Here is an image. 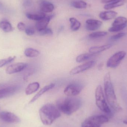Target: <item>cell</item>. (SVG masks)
I'll use <instances>...</instances> for the list:
<instances>
[{
    "label": "cell",
    "mask_w": 127,
    "mask_h": 127,
    "mask_svg": "<svg viewBox=\"0 0 127 127\" xmlns=\"http://www.w3.org/2000/svg\"><path fill=\"white\" fill-rule=\"evenodd\" d=\"M0 28L6 32H11L13 30L11 24L6 21H2L0 22Z\"/></svg>",
    "instance_id": "obj_22"
},
{
    "label": "cell",
    "mask_w": 127,
    "mask_h": 127,
    "mask_svg": "<svg viewBox=\"0 0 127 127\" xmlns=\"http://www.w3.org/2000/svg\"><path fill=\"white\" fill-rule=\"evenodd\" d=\"M55 86V85L54 84L52 83L44 87L31 100L30 102V103H32L35 102L37 99H38L42 95H43L44 93L54 88Z\"/></svg>",
    "instance_id": "obj_16"
},
{
    "label": "cell",
    "mask_w": 127,
    "mask_h": 127,
    "mask_svg": "<svg viewBox=\"0 0 127 127\" xmlns=\"http://www.w3.org/2000/svg\"><path fill=\"white\" fill-rule=\"evenodd\" d=\"M104 87L105 97L109 105L114 111L118 112L121 111L122 108L118 102L109 72H107L104 75Z\"/></svg>",
    "instance_id": "obj_1"
},
{
    "label": "cell",
    "mask_w": 127,
    "mask_h": 127,
    "mask_svg": "<svg viewBox=\"0 0 127 127\" xmlns=\"http://www.w3.org/2000/svg\"><path fill=\"white\" fill-rule=\"evenodd\" d=\"M119 0H113V1L112 2H113V1H119Z\"/></svg>",
    "instance_id": "obj_34"
},
{
    "label": "cell",
    "mask_w": 127,
    "mask_h": 127,
    "mask_svg": "<svg viewBox=\"0 0 127 127\" xmlns=\"http://www.w3.org/2000/svg\"><path fill=\"white\" fill-rule=\"evenodd\" d=\"M53 16V15L46 16L41 20L37 21L35 25L37 31L39 32L47 28L50 20Z\"/></svg>",
    "instance_id": "obj_14"
},
{
    "label": "cell",
    "mask_w": 127,
    "mask_h": 127,
    "mask_svg": "<svg viewBox=\"0 0 127 127\" xmlns=\"http://www.w3.org/2000/svg\"><path fill=\"white\" fill-rule=\"evenodd\" d=\"M16 57H10L6 59H3L0 60V68L3 67L4 66L11 63L15 59Z\"/></svg>",
    "instance_id": "obj_28"
},
{
    "label": "cell",
    "mask_w": 127,
    "mask_h": 127,
    "mask_svg": "<svg viewBox=\"0 0 127 127\" xmlns=\"http://www.w3.org/2000/svg\"><path fill=\"white\" fill-rule=\"evenodd\" d=\"M95 54H93L90 53H85L80 54L76 57V62L78 63L83 62L90 59L95 56Z\"/></svg>",
    "instance_id": "obj_25"
},
{
    "label": "cell",
    "mask_w": 127,
    "mask_h": 127,
    "mask_svg": "<svg viewBox=\"0 0 127 127\" xmlns=\"http://www.w3.org/2000/svg\"><path fill=\"white\" fill-rule=\"evenodd\" d=\"M40 85L38 82L31 83L28 85L25 89V93L27 95L35 92L39 89Z\"/></svg>",
    "instance_id": "obj_19"
},
{
    "label": "cell",
    "mask_w": 127,
    "mask_h": 127,
    "mask_svg": "<svg viewBox=\"0 0 127 127\" xmlns=\"http://www.w3.org/2000/svg\"><path fill=\"white\" fill-rule=\"evenodd\" d=\"M17 27L20 31H25L26 29L25 25L22 22H20L18 24Z\"/></svg>",
    "instance_id": "obj_32"
},
{
    "label": "cell",
    "mask_w": 127,
    "mask_h": 127,
    "mask_svg": "<svg viewBox=\"0 0 127 127\" xmlns=\"http://www.w3.org/2000/svg\"><path fill=\"white\" fill-rule=\"evenodd\" d=\"M26 16L27 18L29 19L37 21L41 20L46 16L45 13L42 12L38 14L27 13H26Z\"/></svg>",
    "instance_id": "obj_20"
},
{
    "label": "cell",
    "mask_w": 127,
    "mask_h": 127,
    "mask_svg": "<svg viewBox=\"0 0 127 127\" xmlns=\"http://www.w3.org/2000/svg\"><path fill=\"white\" fill-rule=\"evenodd\" d=\"M18 89L16 86H8L0 90V99L9 97L13 95Z\"/></svg>",
    "instance_id": "obj_12"
},
{
    "label": "cell",
    "mask_w": 127,
    "mask_h": 127,
    "mask_svg": "<svg viewBox=\"0 0 127 127\" xmlns=\"http://www.w3.org/2000/svg\"><path fill=\"white\" fill-rule=\"evenodd\" d=\"M25 33L29 36H32L35 33V30L32 28L28 27L26 28L25 30Z\"/></svg>",
    "instance_id": "obj_31"
},
{
    "label": "cell",
    "mask_w": 127,
    "mask_h": 127,
    "mask_svg": "<svg viewBox=\"0 0 127 127\" xmlns=\"http://www.w3.org/2000/svg\"><path fill=\"white\" fill-rule=\"evenodd\" d=\"M112 47L111 44L105 45L100 46H95L92 47L90 48L89 51L90 53L96 54L103 51L109 50Z\"/></svg>",
    "instance_id": "obj_17"
},
{
    "label": "cell",
    "mask_w": 127,
    "mask_h": 127,
    "mask_svg": "<svg viewBox=\"0 0 127 127\" xmlns=\"http://www.w3.org/2000/svg\"><path fill=\"white\" fill-rule=\"evenodd\" d=\"M25 55L27 57H35L40 55V52L35 49L32 48H27L24 51Z\"/></svg>",
    "instance_id": "obj_23"
},
{
    "label": "cell",
    "mask_w": 127,
    "mask_h": 127,
    "mask_svg": "<svg viewBox=\"0 0 127 127\" xmlns=\"http://www.w3.org/2000/svg\"><path fill=\"white\" fill-rule=\"evenodd\" d=\"M40 8L42 12L45 13H48L53 11L54 9V6L51 2L43 0L40 2Z\"/></svg>",
    "instance_id": "obj_15"
},
{
    "label": "cell",
    "mask_w": 127,
    "mask_h": 127,
    "mask_svg": "<svg viewBox=\"0 0 127 127\" xmlns=\"http://www.w3.org/2000/svg\"><path fill=\"white\" fill-rule=\"evenodd\" d=\"M127 26V19L123 16H119L115 19L112 27L109 29L111 32H119L124 30Z\"/></svg>",
    "instance_id": "obj_7"
},
{
    "label": "cell",
    "mask_w": 127,
    "mask_h": 127,
    "mask_svg": "<svg viewBox=\"0 0 127 127\" xmlns=\"http://www.w3.org/2000/svg\"><path fill=\"white\" fill-rule=\"evenodd\" d=\"M69 21L71 24V29L72 31H77L80 29L81 24L77 19L74 18H71Z\"/></svg>",
    "instance_id": "obj_24"
},
{
    "label": "cell",
    "mask_w": 127,
    "mask_h": 127,
    "mask_svg": "<svg viewBox=\"0 0 127 127\" xmlns=\"http://www.w3.org/2000/svg\"><path fill=\"white\" fill-rule=\"evenodd\" d=\"M39 32L41 35H51L53 34L52 30L47 27Z\"/></svg>",
    "instance_id": "obj_29"
},
{
    "label": "cell",
    "mask_w": 127,
    "mask_h": 127,
    "mask_svg": "<svg viewBox=\"0 0 127 127\" xmlns=\"http://www.w3.org/2000/svg\"><path fill=\"white\" fill-rule=\"evenodd\" d=\"M95 102L96 105L102 112L107 114H110L111 110L106 101L102 87L97 86L95 91Z\"/></svg>",
    "instance_id": "obj_4"
},
{
    "label": "cell",
    "mask_w": 127,
    "mask_h": 127,
    "mask_svg": "<svg viewBox=\"0 0 127 127\" xmlns=\"http://www.w3.org/2000/svg\"><path fill=\"white\" fill-rule=\"evenodd\" d=\"M102 25L101 21L95 19H89L86 21V28L89 31H94L99 29Z\"/></svg>",
    "instance_id": "obj_13"
},
{
    "label": "cell",
    "mask_w": 127,
    "mask_h": 127,
    "mask_svg": "<svg viewBox=\"0 0 127 127\" xmlns=\"http://www.w3.org/2000/svg\"><path fill=\"white\" fill-rule=\"evenodd\" d=\"M125 3V1L124 0L113 1V2H110L109 3L106 4L104 7V8L106 10L113 9L115 7L122 6Z\"/></svg>",
    "instance_id": "obj_21"
},
{
    "label": "cell",
    "mask_w": 127,
    "mask_h": 127,
    "mask_svg": "<svg viewBox=\"0 0 127 127\" xmlns=\"http://www.w3.org/2000/svg\"><path fill=\"white\" fill-rule=\"evenodd\" d=\"M82 84L78 83H74L68 85L64 90L66 95L70 97H74L79 95L83 88Z\"/></svg>",
    "instance_id": "obj_8"
},
{
    "label": "cell",
    "mask_w": 127,
    "mask_h": 127,
    "mask_svg": "<svg viewBox=\"0 0 127 127\" xmlns=\"http://www.w3.org/2000/svg\"><path fill=\"white\" fill-rule=\"evenodd\" d=\"M107 32L105 31H97L90 33L89 37L91 38H97L103 37L107 35Z\"/></svg>",
    "instance_id": "obj_27"
},
{
    "label": "cell",
    "mask_w": 127,
    "mask_h": 127,
    "mask_svg": "<svg viewBox=\"0 0 127 127\" xmlns=\"http://www.w3.org/2000/svg\"><path fill=\"white\" fill-rule=\"evenodd\" d=\"M0 119L8 124H17L21 121L20 118L12 113L2 112L0 113Z\"/></svg>",
    "instance_id": "obj_9"
},
{
    "label": "cell",
    "mask_w": 127,
    "mask_h": 127,
    "mask_svg": "<svg viewBox=\"0 0 127 127\" xmlns=\"http://www.w3.org/2000/svg\"><path fill=\"white\" fill-rule=\"evenodd\" d=\"M95 61H91L82 65L78 66L71 70L69 73L71 75H74L83 72L92 68L95 64Z\"/></svg>",
    "instance_id": "obj_10"
},
{
    "label": "cell",
    "mask_w": 127,
    "mask_h": 127,
    "mask_svg": "<svg viewBox=\"0 0 127 127\" xmlns=\"http://www.w3.org/2000/svg\"><path fill=\"white\" fill-rule=\"evenodd\" d=\"M123 122H124V124L127 125V120H125L123 121Z\"/></svg>",
    "instance_id": "obj_33"
},
{
    "label": "cell",
    "mask_w": 127,
    "mask_h": 127,
    "mask_svg": "<svg viewBox=\"0 0 127 127\" xmlns=\"http://www.w3.org/2000/svg\"><path fill=\"white\" fill-rule=\"evenodd\" d=\"M71 6L77 9H84L87 7V3L82 0H77L72 1L71 3Z\"/></svg>",
    "instance_id": "obj_26"
},
{
    "label": "cell",
    "mask_w": 127,
    "mask_h": 127,
    "mask_svg": "<svg viewBox=\"0 0 127 127\" xmlns=\"http://www.w3.org/2000/svg\"><path fill=\"white\" fill-rule=\"evenodd\" d=\"M109 119L103 115H96L90 116L81 124V127H101L109 122Z\"/></svg>",
    "instance_id": "obj_5"
},
{
    "label": "cell",
    "mask_w": 127,
    "mask_h": 127,
    "mask_svg": "<svg viewBox=\"0 0 127 127\" xmlns=\"http://www.w3.org/2000/svg\"><path fill=\"white\" fill-rule=\"evenodd\" d=\"M118 13L113 11H105L100 13L99 17L102 20L108 21L111 20L116 17Z\"/></svg>",
    "instance_id": "obj_18"
},
{
    "label": "cell",
    "mask_w": 127,
    "mask_h": 127,
    "mask_svg": "<svg viewBox=\"0 0 127 127\" xmlns=\"http://www.w3.org/2000/svg\"><path fill=\"white\" fill-rule=\"evenodd\" d=\"M126 35V33L121 32L117 33L115 35L112 36L110 37V39L112 41H115L116 40H119L121 38H123L124 36H125Z\"/></svg>",
    "instance_id": "obj_30"
},
{
    "label": "cell",
    "mask_w": 127,
    "mask_h": 127,
    "mask_svg": "<svg viewBox=\"0 0 127 127\" xmlns=\"http://www.w3.org/2000/svg\"><path fill=\"white\" fill-rule=\"evenodd\" d=\"M40 119L43 124L46 126L51 125L61 116L59 110L55 105L47 103L42 106L39 110Z\"/></svg>",
    "instance_id": "obj_3"
},
{
    "label": "cell",
    "mask_w": 127,
    "mask_h": 127,
    "mask_svg": "<svg viewBox=\"0 0 127 127\" xmlns=\"http://www.w3.org/2000/svg\"><path fill=\"white\" fill-rule=\"evenodd\" d=\"M80 98L74 97L60 98L57 101V107L60 112L67 115H70L78 110L81 106Z\"/></svg>",
    "instance_id": "obj_2"
},
{
    "label": "cell",
    "mask_w": 127,
    "mask_h": 127,
    "mask_svg": "<svg viewBox=\"0 0 127 127\" xmlns=\"http://www.w3.org/2000/svg\"><path fill=\"white\" fill-rule=\"evenodd\" d=\"M28 65L27 64L25 63H18L11 64L7 67L6 72L9 74L19 72L25 69Z\"/></svg>",
    "instance_id": "obj_11"
},
{
    "label": "cell",
    "mask_w": 127,
    "mask_h": 127,
    "mask_svg": "<svg viewBox=\"0 0 127 127\" xmlns=\"http://www.w3.org/2000/svg\"><path fill=\"white\" fill-rule=\"evenodd\" d=\"M127 53L124 51H118L110 57L107 60V66L110 68H115L119 65L125 58Z\"/></svg>",
    "instance_id": "obj_6"
}]
</instances>
